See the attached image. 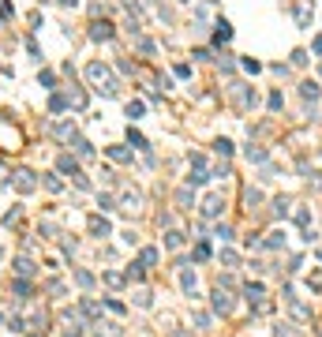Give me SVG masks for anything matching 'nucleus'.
<instances>
[{
  "label": "nucleus",
  "mask_w": 322,
  "mask_h": 337,
  "mask_svg": "<svg viewBox=\"0 0 322 337\" xmlns=\"http://www.w3.org/2000/svg\"><path fill=\"white\" fill-rule=\"evenodd\" d=\"M128 142H131L135 150H150V142H146V139H143L139 131H131V128H128Z\"/></svg>",
  "instance_id": "nucleus-22"
},
{
  "label": "nucleus",
  "mask_w": 322,
  "mask_h": 337,
  "mask_svg": "<svg viewBox=\"0 0 322 337\" xmlns=\"http://www.w3.org/2000/svg\"><path fill=\"white\" fill-rule=\"evenodd\" d=\"M75 154H79V158H90V154H94V146H90L87 139H75Z\"/></svg>",
  "instance_id": "nucleus-26"
},
{
  "label": "nucleus",
  "mask_w": 322,
  "mask_h": 337,
  "mask_svg": "<svg viewBox=\"0 0 322 337\" xmlns=\"http://www.w3.org/2000/svg\"><path fill=\"white\" fill-rule=\"evenodd\" d=\"M12 184H15V188H19V191H23V195H26V191H34V188H37V176H34L30 169H19Z\"/></svg>",
  "instance_id": "nucleus-4"
},
{
  "label": "nucleus",
  "mask_w": 322,
  "mask_h": 337,
  "mask_svg": "<svg viewBox=\"0 0 322 337\" xmlns=\"http://www.w3.org/2000/svg\"><path fill=\"white\" fill-rule=\"evenodd\" d=\"M12 288H15V296H19V300H26V292H30V285H26V277H19V281H15Z\"/></svg>",
  "instance_id": "nucleus-29"
},
{
  "label": "nucleus",
  "mask_w": 322,
  "mask_h": 337,
  "mask_svg": "<svg viewBox=\"0 0 322 337\" xmlns=\"http://www.w3.org/2000/svg\"><path fill=\"white\" fill-rule=\"evenodd\" d=\"M281 244H285V233H281V229H277V233H270V240H266V244H262V247H281Z\"/></svg>",
  "instance_id": "nucleus-34"
},
{
  "label": "nucleus",
  "mask_w": 322,
  "mask_h": 337,
  "mask_svg": "<svg viewBox=\"0 0 322 337\" xmlns=\"http://www.w3.org/2000/svg\"><path fill=\"white\" fill-rule=\"evenodd\" d=\"M229 38H232V26H229V23L221 19V23H217V34H214V42L221 45V42H229Z\"/></svg>",
  "instance_id": "nucleus-20"
},
{
  "label": "nucleus",
  "mask_w": 322,
  "mask_h": 337,
  "mask_svg": "<svg viewBox=\"0 0 322 337\" xmlns=\"http://www.w3.org/2000/svg\"><path fill=\"white\" fill-rule=\"evenodd\" d=\"M221 263H225V266H236L240 258H236V251H229V247H225V251H221Z\"/></svg>",
  "instance_id": "nucleus-40"
},
{
  "label": "nucleus",
  "mask_w": 322,
  "mask_h": 337,
  "mask_svg": "<svg viewBox=\"0 0 322 337\" xmlns=\"http://www.w3.org/2000/svg\"><path fill=\"white\" fill-rule=\"evenodd\" d=\"M56 169H60V172H71V176H75V172H79V161H75L71 154H60V161H56Z\"/></svg>",
  "instance_id": "nucleus-11"
},
{
  "label": "nucleus",
  "mask_w": 322,
  "mask_h": 337,
  "mask_svg": "<svg viewBox=\"0 0 322 337\" xmlns=\"http://www.w3.org/2000/svg\"><path fill=\"white\" fill-rule=\"evenodd\" d=\"M45 322H49V319H45V311H34L30 315V326H37V330H45Z\"/></svg>",
  "instance_id": "nucleus-38"
},
{
  "label": "nucleus",
  "mask_w": 322,
  "mask_h": 337,
  "mask_svg": "<svg viewBox=\"0 0 322 337\" xmlns=\"http://www.w3.org/2000/svg\"><path fill=\"white\" fill-rule=\"evenodd\" d=\"M214 150L221 154V158H229V154H232V142H229V139H217V142H214Z\"/></svg>",
  "instance_id": "nucleus-30"
},
{
  "label": "nucleus",
  "mask_w": 322,
  "mask_h": 337,
  "mask_svg": "<svg viewBox=\"0 0 322 337\" xmlns=\"http://www.w3.org/2000/svg\"><path fill=\"white\" fill-rule=\"evenodd\" d=\"M135 304L139 307H150V292H146V288H139V292H135Z\"/></svg>",
  "instance_id": "nucleus-41"
},
{
  "label": "nucleus",
  "mask_w": 322,
  "mask_h": 337,
  "mask_svg": "<svg viewBox=\"0 0 322 337\" xmlns=\"http://www.w3.org/2000/svg\"><path fill=\"white\" fill-rule=\"evenodd\" d=\"M128 117H131V120L143 117V101H128Z\"/></svg>",
  "instance_id": "nucleus-35"
},
{
  "label": "nucleus",
  "mask_w": 322,
  "mask_h": 337,
  "mask_svg": "<svg viewBox=\"0 0 322 337\" xmlns=\"http://www.w3.org/2000/svg\"><path fill=\"white\" fill-rule=\"evenodd\" d=\"M139 202H143V199H139V191H124L120 206H124V210H139Z\"/></svg>",
  "instance_id": "nucleus-16"
},
{
  "label": "nucleus",
  "mask_w": 322,
  "mask_h": 337,
  "mask_svg": "<svg viewBox=\"0 0 322 337\" xmlns=\"http://www.w3.org/2000/svg\"><path fill=\"white\" fill-rule=\"evenodd\" d=\"M176 206H180V210H191V206H195L191 188H180V191H176Z\"/></svg>",
  "instance_id": "nucleus-10"
},
{
  "label": "nucleus",
  "mask_w": 322,
  "mask_h": 337,
  "mask_svg": "<svg viewBox=\"0 0 322 337\" xmlns=\"http://www.w3.org/2000/svg\"><path fill=\"white\" fill-rule=\"evenodd\" d=\"M292 315H296V319H311V307H304V304H292Z\"/></svg>",
  "instance_id": "nucleus-39"
},
{
  "label": "nucleus",
  "mask_w": 322,
  "mask_h": 337,
  "mask_svg": "<svg viewBox=\"0 0 322 337\" xmlns=\"http://www.w3.org/2000/svg\"><path fill=\"white\" fill-rule=\"evenodd\" d=\"M214 236L221 240V244H229V240H232V229H229V225H217V229H214Z\"/></svg>",
  "instance_id": "nucleus-31"
},
{
  "label": "nucleus",
  "mask_w": 322,
  "mask_h": 337,
  "mask_svg": "<svg viewBox=\"0 0 322 337\" xmlns=\"http://www.w3.org/2000/svg\"><path fill=\"white\" fill-rule=\"evenodd\" d=\"M64 109H68V101H64L60 94H53L49 98V113H64Z\"/></svg>",
  "instance_id": "nucleus-28"
},
{
  "label": "nucleus",
  "mask_w": 322,
  "mask_h": 337,
  "mask_svg": "<svg viewBox=\"0 0 322 337\" xmlns=\"http://www.w3.org/2000/svg\"><path fill=\"white\" fill-rule=\"evenodd\" d=\"M266 105H270V113H277V109H281V105H285V98H281V90H273V94H270V101H266Z\"/></svg>",
  "instance_id": "nucleus-33"
},
{
  "label": "nucleus",
  "mask_w": 322,
  "mask_h": 337,
  "mask_svg": "<svg viewBox=\"0 0 322 337\" xmlns=\"http://www.w3.org/2000/svg\"><path fill=\"white\" fill-rule=\"evenodd\" d=\"M15 221H19V206H15V210H8V214H4V225H15Z\"/></svg>",
  "instance_id": "nucleus-42"
},
{
  "label": "nucleus",
  "mask_w": 322,
  "mask_h": 337,
  "mask_svg": "<svg viewBox=\"0 0 322 337\" xmlns=\"http://www.w3.org/2000/svg\"><path fill=\"white\" fill-rule=\"evenodd\" d=\"M15 274L19 277H30L34 274V263H30V258H15Z\"/></svg>",
  "instance_id": "nucleus-21"
},
{
  "label": "nucleus",
  "mask_w": 322,
  "mask_h": 337,
  "mask_svg": "<svg viewBox=\"0 0 322 337\" xmlns=\"http://www.w3.org/2000/svg\"><path fill=\"white\" fill-rule=\"evenodd\" d=\"M56 139H75V124H60V128H53Z\"/></svg>",
  "instance_id": "nucleus-25"
},
{
  "label": "nucleus",
  "mask_w": 322,
  "mask_h": 337,
  "mask_svg": "<svg viewBox=\"0 0 322 337\" xmlns=\"http://www.w3.org/2000/svg\"><path fill=\"white\" fill-rule=\"evenodd\" d=\"M37 83H42L45 90H53V86H56V75H53V71H42V75H37Z\"/></svg>",
  "instance_id": "nucleus-32"
},
{
  "label": "nucleus",
  "mask_w": 322,
  "mask_h": 337,
  "mask_svg": "<svg viewBox=\"0 0 322 337\" xmlns=\"http://www.w3.org/2000/svg\"><path fill=\"white\" fill-rule=\"evenodd\" d=\"M60 4H71V8H75V4H79V0H60Z\"/></svg>",
  "instance_id": "nucleus-44"
},
{
  "label": "nucleus",
  "mask_w": 322,
  "mask_h": 337,
  "mask_svg": "<svg viewBox=\"0 0 322 337\" xmlns=\"http://www.w3.org/2000/svg\"><path fill=\"white\" fill-rule=\"evenodd\" d=\"M300 98H307V101H318L322 98V90H318V83H300Z\"/></svg>",
  "instance_id": "nucleus-9"
},
{
  "label": "nucleus",
  "mask_w": 322,
  "mask_h": 337,
  "mask_svg": "<svg viewBox=\"0 0 322 337\" xmlns=\"http://www.w3.org/2000/svg\"><path fill=\"white\" fill-rule=\"evenodd\" d=\"M109 158H112V161H131V150H124V146H109Z\"/></svg>",
  "instance_id": "nucleus-23"
},
{
  "label": "nucleus",
  "mask_w": 322,
  "mask_h": 337,
  "mask_svg": "<svg viewBox=\"0 0 322 337\" xmlns=\"http://www.w3.org/2000/svg\"><path fill=\"white\" fill-rule=\"evenodd\" d=\"M221 210H225V199L221 195H206L203 206H198V214H203V217H221Z\"/></svg>",
  "instance_id": "nucleus-2"
},
{
  "label": "nucleus",
  "mask_w": 322,
  "mask_h": 337,
  "mask_svg": "<svg viewBox=\"0 0 322 337\" xmlns=\"http://www.w3.org/2000/svg\"><path fill=\"white\" fill-rule=\"evenodd\" d=\"M42 184L49 188V191H60V188H64V184H60V176H53V172H45V176H42Z\"/></svg>",
  "instance_id": "nucleus-27"
},
{
  "label": "nucleus",
  "mask_w": 322,
  "mask_h": 337,
  "mask_svg": "<svg viewBox=\"0 0 322 337\" xmlns=\"http://www.w3.org/2000/svg\"><path fill=\"white\" fill-rule=\"evenodd\" d=\"M79 315H87V319H98V315H101V304H98V300H83V304H79Z\"/></svg>",
  "instance_id": "nucleus-12"
},
{
  "label": "nucleus",
  "mask_w": 322,
  "mask_h": 337,
  "mask_svg": "<svg viewBox=\"0 0 322 337\" xmlns=\"http://www.w3.org/2000/svg\"><path fill=\"white\" fill-rule=\"evenodd\" d=\"M90 38H94V42H109V38H112V23H105V19H101V23H94V26H90Z\"/></svg>",
  "instance_id": "nucleus-6"
},
{
  "label": "nucleus",
  "mask_w": 322,
  "mask_h": 337,
  "mask_svg": "<svg viewBox=\"0 0 322 337\" xmlns=\"http://www.w3.org/2000/svg\"><path fill=\"white\" fill-rule=\"evenodd\" d=\"M206 180H210V172H206V169H195L191 176H187V188H203Z\"/></svg>",
  "instance_id": "nucleus-14"
},
{
  "label": "nucleus",
  "mask_w": 322,
  "mask_h": 337,
  "mask_svg": "<svg viewBox=\"0 0 322 337\" xmlns=\"http://www.w3.org/2000/svg\"><path fill=\"white\" fill-rule=\"evenodd\" d=\"M180 288H184L187 296H195V274H191V270H184V274H180Z\"/></svg>",
  "instance_id": "nucleus-15"
},
{
  "label": "nucleus",
  "mask_w": 322,
  "mask_h": 337,
  "mask_svg": "<svg viewBox=\"0 0 322 337\" xmlns=\"http://www.w3.org/2000/svg\"><path fill=\"white\" fill-rule=\"evenodd\" d=\"M165 247H173V251H176V247H184V233L169 229V233H165Z\"/></svg>",
  "instance_id": "nucleus-17"
},
{
  "label": "nucleus",
  "mask_w": 322,
  "mask_h": 337,
  "mask_svg": "<svg viewBox=\"0 0 322 337\" xmlns=\"http://www.w3.org/2000/svg\"><path fill=\"white\" fill-rule=\"evenodd\" d=\"M273 337H292V330H289V326H277V330H273Z\"/></svg>",
  "instance_id": "nucleus-43"
},
{
  "label": "nucleus",
  "mask_w": 322,
  "mask_h": 337,
  "mask_svg": "<svg viewBox=\"0 0 322 337\" xmlns=\"http://www.w3.org/2000/svg\"><path fill=\"white\" fill-rule=\"evenodd\" d=\"M94 337H124L120 322H94Z\"/></svg>",
  "instance_id": "nucleus-5"
},
{
  "label": "nucleus",
  "mask_w": 322,
  "mask_h": 337,
  "mask_svg": "<svg viewBox=\"0 0 322 337\" xmlns=\"http://www.w3.org/2000/svg\"><path fill=\"white\" fill-rule=\"evenodd\" d=\"M210 304H214V311H217V315H229V311H232V304H236V300H232V296H229V292H225V288H221V285H217V292L210 296Z\"/></svg>",
  "instance_id": "nucleus-3"
},
{
  "label": "nucleus",
  "mask_w": 322,
  "mask_h": 337,
  "mask_svg": "<svg viewBox=\"0 0 322 337\" xmlns=\"http://www.w3.org/2000/svg\"><path fill=\"white\" fill-rule=\"evenodd\" d=\"M244 292H248V300H255V304L262 300V285H248V288H244Z\"/></svg>",
  "instance_id": "nucleus-37"
},
{
  "label": "nucleus",
  "mask_w": 322,
  "mask_h": 337,
  "mask_svg": "<svg viewBox=\"0 0 322 337\" xmlns=\"http://www.w3.org/2000/svg\"><path fill=\"white\" fill-rule=\"evenodd\" d=\"M270 206H273V217H289V206H292V199H289V195H277V199L270 202Z\"/></svg>",
  "instance_id": "nucleus-8"
},
{
  "label": "nucleus",
  "mask_w": 322,
  "mask_h": 337,
  "mask_svg": "<svg viewBox=\"0 0 322 337\" xmlns=\"http://www.w3.org/2000/svg\"><path fill=\"white\" fill-rule=\"evenodd\" d=\"M75 281H79L83 288H90L94 285V274H90V270H75Z\"/></svg>",
  "instance_id": "nucleus-24"
},
{
  "label": "nucleus",
  "mask_w": 322,
  "mask_h": 337,
  "mask_svg": "<svg viewBox=\"0 0 322 337\" xmlns=\"http://www.w3.org/2000/svg\"><path fill=\"white\" fill-rule=\"evenodd\" d=\"M154 263H157V247H143V255H139V266L146 270V266H154Z\"/></svg>",
  "instance_id": "nucleus-18"
},
{
  "label": "nucleus",
  "mask_w": 322,
  "mask_h": 337,
  "mask_svg": "<svg viewBox=\"0 0 322 337\" xmlns=\"http://www.w3.org/2000/svg\"><path fill=\"white\" fill-rule=\"evenodd\" d=\"M195 258H198V263H206V258H210V244H195Z\"/></svg>",
  "instance_id": "nucleus-36"
},
{
  "label": "nucleus",
  "mask_w": 322,
  "mask_h": 337,
  "mask_svg": "<svg viewBox=\"0 0 322 337\" xmlns=\"http://www.w3.org/2000/svg\"><path fill=\"white\" fill-rule=\"evenodd\" d=\"M87 75H90V83H101V90H105L109 98L116 94V79L109 75V67H105V64H90V67H87Z\"/></svg>",
  "instance_id": "nucleus-1"
},
{
  "label": "nucleus",
  "mask_w": 322,
  "mask_h": 337,
  "mask_svg": "<svg viewBox=\"0 0 322 337\" xmlns=\"http://www.w3.org/2000/svg\"><path fill=\"white\" fill-rule=\"evenodd\" d=\"M90 233H94V236H101V240H105V236L112 233V225H109V221H105V217H90Z\"/></svg>",
  "instance_id": "nucleus-7"
},
{
  "label": "nucleus",
  "mask_w": 322,
  "mask_h": 337,
  "mask_svg": "<svg viewBox=\"0 0 322 337\" xmlns=\"http://www.w3.org/2000/svg\"><path fill=\"white\" fill-rule=\"evenodd\" d=\"M244 202H248V210H255L262 202V191L259 188H248V191H244Z\"/></svg>",
  "instance_id": "nucleus-19"
},
{
  "label": "nucleus",
  "mask_w": 322,
  "mask_h": 337,
  "mask_svg": "<svg viewBox=\"0 0 322 337\" xmlns=\"http://www.w3.org/2000/svg\"><path fill=\"white\" fill-rule=\"evenodd\" d=\"M266 158H270V150H266V146H248V161H255V165H262Z\"/></svg>",
  "instance_id": "nucleus-13"
}]
</instances>
